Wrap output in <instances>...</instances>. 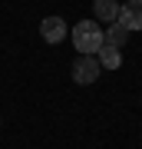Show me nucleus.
<instances>
[{
	"mask_svg": "<svg viewBox=\"0 0 142 149\" xmlns=\"http://www.w3.org/2000/svg\"><path fill=\"white\" fill-rule=\"evenodd\" d=\"M126 37H129V30H126V27H119V23H109V30L103 33V43H109V47H119V50H122Z\"/></svg>",
	"mask_w": 142,
	"mask_h": 149,
	"instance_id": "7",
	"label": "nucleus"
},
{
	"mask_svg": "<svg viewBox=\"0 0 142 149\" xmlns=\"http://www.w3.org/2000/svg\"><path fill=\"white\" fill-rule=\"evenodd\" d=\"M99 73H103V66H99V60H96V56L76 53V60H73V83L93 86L96 80H99Z\"/></svg>",
	"mask_w": 142,
	"mask_h": 149,
	"instance_id": "2",
	"label": "nucleus"
},
{
	"mask_svg": "<svg viewBox=\"0 0 142 149\" xmlns=\"http://www.w3.org/2000/svg\"><path fill=\"white\" fill-rule=\"evenodd\" d=\"M69 37H73V47L79 50V53L86 56H96L103 47V27L96 20H79L73 30H69Z\"/></svg>",
	"mask_w": 142,
	"mask_h": 149,
	"instance_id": "1",
	"label": "nucleus"
},
{
	"mask_svg": "<svg viewBox=\"0 0 142 149\" xmlns=\"http://www.w3.org/2000/svg\"><path fill=\"white\" fill-rule=\"evenodd\" d=\"M116 23H119V27H126L129 33L142 30V0H126V3H119Z\"/></svg>",
	"mask_w": 142,
	"mask_h": 149,
	"instance_id": "3",
	"label": "nucleus"
},
{
	"mask_svg": "<svg viewBox=\"0 0 142 149\" xmlns=\"http://www.w3.org/2000/svg\"><path fill=\"white\" fill-rule=\"evenodd\" d=\"M96 60H99L103 70H119V66H122V53H119V47H109V43H103V47H99Z\"/></svg>",
	"mask_w": 142,
	"mask_h": 149,
	"instance_id": "6",
	"label": "nucleus"
},
{
	"mask_svg": "<svg viewBox=\"0 0 142 149\" xmlns=\"http://www.w3.org/2000/svg\"><path fill=\"white\" fill-rule=\"evenodd\" d=\"M93 13H96V23H116L119 3H116V0H96V3H93Z\"/></svg>",
	"mask_w": 142,
	"mask_h": 149,
	"instance_id": "5",
	"label": "nucleus"
},
{
	"mask_svg": "<svg viewBox=\"0 0 142 149\" xmlns=\"http://www.w3.org/2000/svg\"><path fill=\"white\" fill-rule=\"evenodd\" d=\"M66 20L63 17H43L40 20V37L46 40V43H53V47H56V43H63L66 40Z\"/></svg>",
	"mask_w": 142,
	"mask_h": 149,
	"instance_id": "4",
	"label": "nucleus"
}]
</instances>
